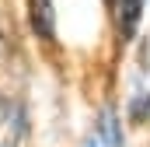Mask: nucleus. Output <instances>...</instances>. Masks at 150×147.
<instances>
[{"instance_id":"f257e3e1","label":"nucleus","mask_w":150,"mask_h":147,"mask_svg":"<svg viewBox=\"0 0 150 147\" xmlns=\"http://www.w3.org/2000/svg\"><path fill=\"white\" fill-rule=\"evenodd\" d=\"M18 140H21V112L0 95V147H18Z\"/></svg>"},{"instance_id":"f03ea898","label":"nucleus","mask_w":150,"mask_h":147,"mask_svg":"<svg viewBox=\"0 0 150 147\" xmlns=\"http://www.w3.org/2000/svg\"><path fill=\"white\" fill-rule=\"evenodd\" d=\"M28 7H32V28H35L42 39H52V35H56L52 4H49V0H28Z\"/></svg>"},{"instance_id":"20e7f679","label":"nucleus","mask_w":150,"mask_h":147,"mask_svg":"<svg viewBox=\"0 0 150 147\" xmlns=\"http://www.w3.org/2000/svg\"><path fill=\"white\" fill-rule=\"evenodd\" d=\"M84 147H101V144H98V137H94V140H87V144H84Z\"/></svg>"},{"instance_id":"7ed1b4c3","label":"nucleus","mask_w":150,"mask_h":147,"mask_svg":"<svg viewBox=\"0 0 150 147\" xmlns=\"http://www.w3.org/2000/svg\"><path fill=\"white\" fill-rule=\"evenodd\" d=\"M140 11H143V0H119V35H122V42L136 32Z\"/></svg>"}]
</instances>
